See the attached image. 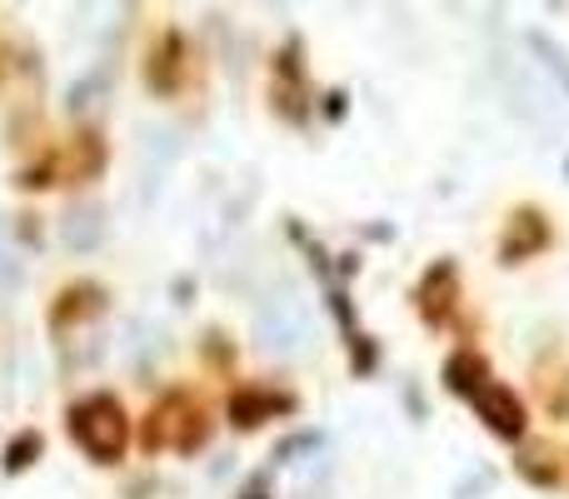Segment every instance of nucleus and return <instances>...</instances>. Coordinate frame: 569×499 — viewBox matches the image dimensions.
<instances>
[{
    "label": "nucleus",
    "mask_w": 569,
    "mask_h": 499,
    "mask_svg": "<svg viewBox=\"0 0 569 499\" xmlns=\"http://www.w3.org/2000/svg\"><path fill=\"white\" fill-rule=\"evenodd\" d=\"M70 440L90 455L96 465H120L130 450V420L110 395H86L70 405Z\"/></svg>",
    "instance_id": "nucleus-1"
},
{
    "label": "nucleus",
    "mask_w": 569,
    "mask_h": 499,
    "mask_svg": "<svg viewBox=\"0 0 569 499\" xmlns=\"http://www.w3.org/2000/svg\"><path fill=\"white\" fill-rule=\"evenodd\" d=\"M455 300H460V270H455V260H435L430 270L420 275V290H415V305H420L425 325L450 320Z\"/></svg>",
    "instance_id": "nucleus-2"
},
{
    "label": "nucleus",
    "mask_w": 569,
    "mask_h": 499,
    "mask_svg": "<svg viewBox=\"0 0 569 499\" xmlns=\"http://www.w3.org/2000/svg\"><path fill=\"white\" fill-rule=\"evenodd\" d=\"M290 410H295V395L260 390V385H246V390L230 395V425L236 430H256L266 415H290Z\"/></svg>",
    "instance_id": "nucleus-3"
},
{
    "label": "nucleus",
    "mask_w": 569,
    "mask_h": 499,
    "mask_svg": "<svg viewBox=\"0 0 569 499\" xmlns=\"http://www.w3.org/2000/svg\"><path fill=\"white\" fill-rule=\"evenodd\" d=\"M475 410H480V420L490 425L495 435H505V440H520L525 435V410H520V400H515L510 390H500V385H485L480 395H475Z\"/></svg>",
    "instance_id": "nucleus-4"
},
{
    "label": "nucleus",
    "mask_w": 569,
    "mask_h": 499,
    "mask_svg": "<svg viewBox=\"0 0 569 499\" xmlns=\"http://www.w3.org/2000/svg\"><path fill=\"white\" fill-rule=\"evenodd\" d=\"M186 46H180V30H166V36L156 40V50H150L146 60V86L156 90V96H176L180 90V70H186Z\"/></svg>",
    "instance_id": "nucleus-5"
},
{
    "label": "nucleus",
    "mask_w": 569,
    "mask_h": 499,
    "mask_svg": "<svg viewBox=\"0 0 569 499\" xmlns=\"http://www.w3.org/2000/svg\"><path fill=\"white\" fill-rule=\"evenodd\" d=\"M485 380H490V365H485L475 350L450 355V365H445V390H450V395H465V400H475V395L485 390Z\"/></svg>",
    "instance_id": "nucleus-6"
},
{
    "label": "nucleus",
    "mask_w": 569,
    "mask_h": 499,
    "mask_svg": "<svg viewBox=\"0 0 569 499\" xmlns=\"http://www.w3.org/2000/svg\"><path fill=\"white\" fill-rule=\"evenodd\" d=\"M106 310V290L100 285H70L66 295H56V310L50 320L56 325H76V320H90V315Z\"/></svg>",
    "instance_id": "nucleus-7"
},
{
    "label": "nucleus",
    "mask_w": 569,
    "mask_h": 499,
    "mask_svg": "<svg viewBox=\"0 0 569 499\" xmlns=\"http://www.w3.org/2000/svg\"><path fill=\"white\" fill-rule=\"evenodd\" d=\"M60 236H66L70 250H96L100 236H106V226H100V210H70V216L60 220Z\"/></svg>",
    "instance_id": "nucleus-8"
},
{
    "label": "nucleus",
    "mask_w": 569,
    "mask_h": 499,
    "mask_svg": "<svg viewBox=\"0 0 569 499\" xmlns=\"http://www.w3.org/2000/svg\"><path fill=\"white\" fill-rule=\"evenodd\" d=\"M36 455H40V435L26 430V435H20V440L6 450V475H20L26 465H36Z\"/></svg>",
    "instance_id": "nucleus-9"
},
{
    "label": "nucleus",
    "mask_w": 569,
    "mask_h": 499,
    "mask_svg": "<svg viewBox=\"0 0 569 499\" xmlns=\"http://www.w3.org/2000/svg\"><path fill=\"white\" fill-rule=\"evenodd\" d=\"M320 440H325L320 430H310V435H290V440H284L280 450H276V460L284 465V460H290V455H305V450H315V445H320Z\"/></svg>",
    "instance_id": "nucleus-10"
},
{
    "label": "nucleus",
    "mask_w": 569,
    "mask_h": 499,
    "mask_svg": "<svg viewBox=\"0 0 569 499\" xmlns=\"http://www.w3.org/2000/svg\"><path fill=\"white\" fill-rule=\"evenodd\" d=\"M325 100H330V106H325V116H330V120H340L345 110H350V106H345V90H335V96H325Z\"/></svg>",
    "instance_id": "nucleus-11"
},
{
    "label": "nucleus",
    "mask_w": 569,
    "mask_h": 499,
    "mask_svg": "<svg viewBox=\"0 0 569 499\" xmlns=\"http://www.w3.org/2000/svg\"><path fill=\"white\" fill-rule=\"evenodd\" d=\"M246 499H266V480H256V485H250Z\"/></svg>",
    "instance_id": "nucleus-12"
}]
</instances>
